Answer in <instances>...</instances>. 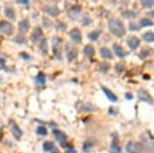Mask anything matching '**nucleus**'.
I'll return each mask as SVG.
<instances>
[{
  "label": "nucleus",
  "instance_id": "7ed1b4c3",
  "mask_svg": "<svg viewBox=\"0 0 154 153\" xmlns=\"http://www.w3.org/2000/svg\"><path fill=\"white\" fill-rule=\"evenodd\" d=\"M54 135L56 137V141L60 143V145L63 148H66L67 147V137H66L65 134L63 131H59V129H54Z\"/></svg>",
  "mask_w": 154,
  "mask_h": 153
},
{
  "label": "nucleus",
  "instance_id": "6ab92c4d",
  "mask_svg": "<svg viewBox=\"0 0 154 153\" xmlns=\"http://www.w3.org/2000/svg\"><path fill=\"white\" fill-rule=\"evenodd\" d=\"M138 13L134 10H130V9H126V10L122 11V17L124 19H134L137 17Z\"/></svg>",
  "mask_w": 154,
  "mask_h": 153
},
{
  "label": "nucleus",
  "instance_id": "5701e85b",
  "mask_svg": "<svg viewBox=\"0 0 154 153\" xmlns=\"http://www.w3.org/2000/svg\"><path fill=\"white\" fill-rule=\"evenodd\" d=\"M143 39L146 42H152L154 43V33L153 32H146L143 35Z\"/></svg>",
  "mask_w": 154,
  "mask_h": 153
},
{
  "label": "nucleus",
  "instance_id": "bb28decb",
  "mask_svg": "<svg viewBox=\"0 0 154 153\" xmlns=\"http://www.w3.org/2000/svg\"><path fill=\"white\" fill-rule=\"evenodd\" d=\"M36 133L38 134L39 136H47L48 131H47V129H46V127L40 125V127H38L36 129Z\"/></svg>",
  "mask_w": 154,
  "mask_h": 153
},
{
  "label": "nucleus",
  "instance_id": "e433bc0d",
  "mask_svg": "<svg viewBox=\"0 0 154 153\" xmlns=\"http://www.w3.org/2000/svg\"><path fill=\"white\" fill-rule=\"evenodd\" d=\"M21 57H25V58H23V59H24V60H28V61H29V60H31V57H30V56H29V55H26V54H24V53L21 54Z\"/></svg>",
  "mask_w": 154,
  "mask_h": 153
},
{
  "label": "nucleus",
  "instance_id": "a211bd4d",
  "mask_svg": "<svg viewBox=\"0 0 154 153\" xmlns=\"http://www.w3.org/2000/svg\"><path fill=\"white\" fill-rule=\"evenodd\" d=\"M83 54H84L85 57L91 58L95 55V48L91 45H89V44H87V45H85L84 48H83Z\"/></svg>",
  "mask_w": 154,
  "mask_h": 153
},
{
  "label": "nucleus",
  "instance_id": "c85d7f7f",
  "mask_svg": "<svg viewBox=\"0 0 154 153\" xmlns=\"http://www.w3.org/2000/svg\"><path fill=\"white\" fill-rule=\"evenodd\" d=\"M91 148H93V143H91L89 140H86L84 143H83V145H82L83 151H85V152H88V151L91 150Z\"/></svg>",
  "mask_w": 154,
  "mask_h": 153
},
{
  "label": "nucleus",
  "instance_id": "72a5a7b5",
  "mask_svg": "<svg viewBox=\"0 0 154 153\" xmlns=\"http://www.w3.org/2000/svg\"><path fill=\"white\" fill-rule=\"evenodd\" d=\"M17 3H20V4H25L28 5L29 4V0H15Z\"/></svg>",
  "mask_w": 154,
  "mask_h": 153
},
{
  "label": "nucleus",
  "instance_id": "79ce46f5",
  "mask_svg": "<svg viewBox=\"0 0 154 153\" xmlns=\"http://www.w3.org/2000/svg\"><path fill=\"white\" fill-rule=\"evenodd\" d=\"M52 153H58V152H52Z\"/></svg>",
  "mask_w": 154,
  "mask_h": 153
},
{
  "label": "nucleus",
  "instance_id": "1a4fd4ad",
  "mask_svg": "<svg viewBox=\"0 0 154 153\" xmlns=\"http://www.w3.org/2000/svg\"><path fill=\"white\" fill-rule=\"evenodd\" d=\"M44 13H46L50 17H58L59 15V8L56 6H54V5H46V6L43 7Z\"/></svg>",
  "mask_w": 154,
  "mask_h": 153
},
{
  "label": "nucleus",
  "instance_id": "4c0bfd02",
  "mask_svg": "<svg viewBox=\"0 0 154 153\" xmlns=\"http://www.w3.org/2000/svg\"><path fill=\"white\" fill-rule=\"evenodd\" d=\"M124 97H125V99H128V100H132V95L130 94V92H125Z\"/></svg>",
  "mask_w": 154,
  "mask_h": 153
},
{
  "label": "nucleus",
  "instance_id": "7c9ffc66",
  "mask_svg": "<svg viewBox=\"0 0 154 153\" xmlns=\"http://www.w3.org/2000/svg\"><path fill=\"white\" fill-rule=\"evenodd\" d=\"M149 55H150L149 48H145V49L142 50V53H141V55H140V57H141V59H146V58H147Z\"/></svg>",
  "mask_w": 154,
  "mask_h": 153
},
{
  "label": "nucleus",
  "instance_id": "39448f33",
  "mask_svg": "<svg viewBox=\"0 0 154 153\" xmlns=\"http://www.w3.org/2000/svg\"><path fill=\"white\" fill-rule=\"evenodd\" d=\"M69 36L74 43H80L81 42V32L78 28H73L69 32Z\"/></svg>",
  "mask_w": 154,
  "mask_h": 153
},
{
  "label": "nucleus",
  "instance_id": "412c9836",
  "mask_svg": "<svg viewBox=\"0 0 154 153\" xmlns=\"http://www.w3.org/2000/svg\"><path fill=\"white\" fill-rule=\"evenodd\" d=\"M140 26L141 27H152V26H154V23L152 22L150 19H148V18H143V19H141V21H140Z\"/></svg>",
  "mask_w": 154,
  "mask_h": 153
},
{
  "label": "nucleus",
  "instance_id": "9d476101",
  "mask_svg": "<svg viewBox=\"0 0 154 153\" xmlns=\"http://www.w3.org/2000/svg\"><path fill=\"white\" fill-rule=\"evenodd\" d=\"M80 13H81L80 6H74L68 10V17H69L71 20H76V19L79 17Z\"/></svg>",
  "mask_w": 154,
  "mask_h": 153
},
{
  "label": "nucleus",
  "instance_id": "58836bf2",
  "mask_svg": "<svg viewBox=\"0 0 154 153\" xmlns=\"http://www.w3.org/2000/svg\"><path fill=\"white\" fill-rule=\"evenodd\" d=\"M65 153H77V152H76V150L74 148H69V149L66 150Z\"/></svg>",
  "mask_w": 154,
  "mask_h": 153
},
{
  "label": "nucleus",
  "instance_id": "a878e982",
  "mask_svg": "<svg viewBox=\"0 0 154 153\" xmlns=\"http://www.w3.org/2000/svg\"><path fill=\"white\" fill-rule=\"evenodd\" d=\"M43 150L44 151H47V152H49V151H52L54 149V144L52 142H49V141H47V142H44L43 143Z\"/></svg>",
  "mask_w": 154,
  "mask_h": 153
},
{
  "label": "nucleus",
  "instance_id": "f03ea898",
  "mask_svg": "<svg viewBox=\"0 0 154 153\" xmlns=\"http://www.w3.org/2000/svg\"><path fill=\"white\" fill-rule=\"evenodd\" d=\"M0 33H2L4 35H11L13 33V26L9 22L6 21H1L0 22Z\"/></svg>",
  "mask_w": 154,
  "mask_h": 153
},
{
  "label": "nucleus",
  "instance_id": "c756f323",
  "mask_svg": "<svg viewBox=\"0 0 154 153\" xmlns=\"http://www.w3.org/2000/svg\"><path fill=\"white\" fill-rule=\"evenodd\" d=\"M126 151H128V153H134V144L130 141V142L128 143V145H126Z\"/></svg>",
  "mask_w": 154,
  "mask_h": 153
},
{
  "label": "nucleus",
  "instance_id": "cd10ccee",
  "mask_svg": "<svg viewBox=\"0 0 154 153\" xmlns=\"http://www.w3.org/2000/svg\"><path fill=\"white\" fill-rule=\"evenodd\" d=\"M40 41H41V43H40V49H41V51L44 55H46L47 54V41L45 39H41Z\"/></svg>",
  "mask_w": 154,
  "mask_h": 153
},
{
  "label": "nucleus",
  "instance_id": "f257e3e1",
  "mask_svg": "<svg viewBox=\"0 0 154 153\" xmlns=\"http://www.w3.org/2000/svg\"><path fill=\"white\" fill-rule=\"evenodd\" d=\"M108 30L112 35L120 38L125 34V27L123 23L116 19H111L108 22Z\"/></svg>",
  "mask_w": 154,
  "mask_h": 153
},
{
  "label": "nucleus",
  "instance_id": "ea45409f",
  "mask_svg": "<svg viewBox=\"0 0 154 153\" xmlns=\"http://www.w3.org/2000/svg\"><path fill=\"white\" fill-rule=\"evenodd\" d=\"M148 15H149V17H151V18H153V19H154V10L149 11V13H148Z\"/></svg>",
  "mask_w": 154,
  "mask_h": 153
},
{
  "label": "nucleus",
  "instance_id": "ddd939ff",
  "mask_svg": "<svg viewBox=\"0 0 154 153\" xmlns=\"http://www.w3.org/2000/svg\"><path fill=\"white\" fill-rule=\"evenodd\" d=\"M11 134H13V136L17 139V140H19V139H21V137H22L23 131L15 123H13V124H11Z\"/></svg>",
  "mask_w": 154,
  "mask_h": 153
},
{
  "label": "nucleus",
  "instance_id": "f704fd0d",
  "mask_svg": "<svg viewBox=\"0 0 154 153\" xmlns=\"http://www.w3.org/2000/svg\"><path fill=\"white\" fill-rule=\"evenodd\" d=\"M115 70H116V72L121 73L122 70H123V66H122V65H116V67H115Z\"/></svg>",
  "mask_w": 154,
  "mask_h": 153
},
{
  "label": "nucleus",
  "instance_id": "393cba45",
  "mask_svg": "<svg viewBox=\"0 0 154 153\" xmlns=\"http://www.w3.org/2000/svg\"><path fill=\"white\" fill-rule=\"evenodd\" d=\"M35 81H36L37 84H41V86L44 84L45 83V75L43 73H39V74L35 77Z\"/></svg>",
  "mask_w": 154,
  "mask_h": 153
},
{
  "label": "nucleus",
  "instance_id": "c9c22d12",
  "mask_svg": "<svg viewBox=\"0 0 154 153\" xmlns=\"http://www.w3.org/2000/svg\"><path fill=\"white\" fill-rule=\"evenodd\" d=\"M4 65H5V60L3 58H0V70L4 68Z\"/></svg>",
  "mask_w": 154,
  "mask_h": 153
},
{
  "label": "nucleus",
  "instance_id": "dca6fc26",
  "mask_svg": "<svg viewBox=\"0 0 154 153\" xmlns=\"http://www.w3.org/2000/svg\"><path fill=\"white\" fill-rule=\"evenodd\" d=\"M77 57V50L73 47H68L67 46V60L68 62H73Z\"/></svg>",
  "mask_w": 154,
  "mask_h": 153
},
{
  "label": "nucleus",
  "instance_id": "4be33fe9",
  "mask_svg": "<svg viewBox=\"0 0 154 153\" xmlns=\"http://www.w3.org/2000/svg\"><path fill=\"white\" fill-rule=\"evenodd\" d=\"M100 31L99 30H95V31H91V33L88 34V38L91 41H97L98 38L100 37Z\"/></svg>",
  "mask_w": 154,
  "mask_h": 153
},
{
  "label": "nucleus",
  "instance_id": "6e6552de",
  "mask_svg": "<svg viewBox=\"0 0 154 153\" xmlns=\"http://www.w3.org/2000/svg\"><path fill=\"white\" fill-rule=\"evenodd\" d=\"M41 39H42V30L41 28L37 27V28L34 29L32 35H31V40H32L33 43H38Z\"/></svg>",
  "mask_w": 154,
  "mask_h": 153
},
{
  "label": "nucleus",
  "instance_id": "9b49d317",
  "mask_svg": "<svg viewBox=\"0 0 154 153\" xmlns=\"http://www.w3.org/2000/svg\"><path fill=\"white\" fill-rule=\"evenodd\" d=\"M113 49H114V53H115V55L117 56V58H119V59H123V58H125L126 53L124 51L123 48H122L119 44H117V43L113 44Z\"/></svg>",
  "mask_w": 154,
  "mask_h": 153
},
{
  "label": "nucleus",
  "instance_id": "f3484780",
  "mask_svg": "<svg viewBox=\"0 0 154 153\" xmlns=\"http://www.w3.org/2000/svg\"><path fill=\"white\" fill-rule=\"evenodd\" d=\"M4 13H5V15H6L7 18L9 19V20L13 21V20L15 19V9H13L11 6H5V8H4Z\"/></svg>",
  "mask_w": 154,
  "mask_h": 153
},
{
  "label": "nucleus",
  "instance_id": "b1692460",
  "mask_svg": "<svg viewBox=\"0 0 154 153\" xmlns=\"http://www.w3.org/2000/svg\"><path fill=\"white\" fill-rule=\"evenodd\" d=\"M141 5L144 8H151L154 6V0H141Z\"/></svg>",
  "mask_w": 154,
  "mask_h": 153
},
{
  "label": "nucleus",
  "instance_id": "20e7f679",
  "mask_svg": "<svg viewBox=\"0 0 154 153\" xmlns=\"http://www.w3.org/2000/svg\"><path fill=\"white\" fill-rule=\"evenodd\" d=\"M52 48H54V54L58 59H61V39L59 37L52 38Z\"/></svg>",
  "mask_w": 154,
  "mask_h": 153
},
{
  "label": "nucleus",
  "instance_id": "aec40b11",
  "mask_svg": "<svg viewBox=\"0 0 154 153\" xmlns=\"http://www.w3.org/2000/svg\"><path fill=\"white\" fill-rule=\"evenodd\" d=\"M116 139H114L112 142V144H111V148H110V151L111 153H121V149L119 148V146L117 145V143H116Z\"/></svg>",
  "mask_w": 154,
  "mask_h": 153
},
{
  "label": "nucleus",
  "instance_id": "0eeeda50",
  "mask_svg": "<svg viewBox=\"0 0 154 153\" xmlns=\"http://www.w3.org/2000/svg\"><path fill=\"white\" fill-rule=\"evenodd\" d=\"M138 97H139L140 100L143 101V102H146V103H148V104L153 103V101H152L150 95L148 94L147 90H145L144 88H141V90H139V92H138Z\"/></svg>",
  "mask_w": 154,
  "mask_h": 153
},
{
  "label": "nucleus",
  "instance_id": "2f4dec72",
  "mask_svg": "<svg viewBox=\"0 0 154 153\" xmlns=\"http://www.w3.org/2000/svg\"><path fill=\"white\" fill-rule=\"evenodd\" d=\"M140 29V26H137L136 23H130V30L132 31H138Z\"/></svg>",
  "mask_w": 154,
  "mask_h": 153
},
{
  "label": "nucleus",
  "instance_id": "a19ab883",
  "mask_svg": "<svg viewBox=\"0 0 154 153\" xmlns=\"http://www.w3.org/2000/svg\"><path fill=\"white\" fill-rule=\"evenodd\" d=\"M110 113H112L113 115H116V114H117V112H115L114 110H113V108H111V109H110Z\"/></svg>",
  "mask_w": 154,
  "mask_h": 153
},
{
  "label": "nucleus",
  "instance_id": "2eb2a0df",
  "mask_svg": "<svg viewBox=\"0 0 154 153\" xmlns=\"http://www.w3.org/2000/svg\"><path fill=\"white\" fill-rule=\"evenodd\" d=\"M102 90H103V92H104V94L106 95L107 99H108L109 101H111V102H113V103L117 102V100H118L117 97L115 96V94H113L110 90H108V88H105V86H102Z\"/></svg>",
  "mask_w": 154,
  "mask_h": 153
},
{
  "label": "nucleus",
  "instance_id": "f8f14e48",
  "mask_svg": "<svg viewBox=\"0 0 154 153\" xmlns=\"http://www.w3.org/2000/svg\"><path fill=\"white\" fill-rule=\"evenodd\" d=\"M30 28V22H29L28 19H24L19 23V29H20V32L22 34H25L27 31Z\"/></svg>",
  "mask_w": 154,
  "mask_h": 153
},
{
  "label": "nucleus",
  "instance_id": "4468645a",
  "mask_svg": "<svg viewBox=\"0 0 154 153\" xmlns=\"http://www.w3.org/2000/svg\"><path fill=\"white\" fill-rule=\"evenodd\" d=\"M100 55H101V57L105 60L113 59V55H112V53H111V50L107 47H101L100 48Z\"/></svg>",
  "mask_w": 154,
  "mask_h": 153
},
{
  "label": "nucleus",
  "instance_id": "473e14b6",
  "mask_svg": "<svg viewBox=\"0 0 154 153\" xmlns=\"http://www.w3.org/2000/svg\"><path fill=\"white\" fill-rule=\"evenodd\" d=\"M91 19H88V18H87V17H85V18L82 20V24H83V25H85V26H88V25L91 24Z\"/></svg>",
  "mask_w": 154,
  "mask_h": 153
},
{
  "label": "nucleus",
  "instance_id": "423d86ee",
  "mask_svg": "<svg viewBox=\"0 0 154 153\" xmlns=\"http://www.w3.org/2000/svg\"><path fill=\"white\" fill-rule=\"evenodd\" d=\"M126 43H128V47L132 50H136L140 46V39L136 36H130L126 40Z\"/></svg>",
  "mask_w": 154,
  "mask_h": 153
}]
</instances>
